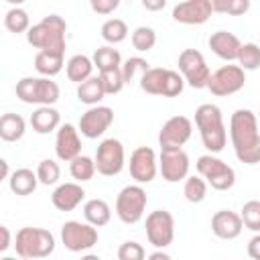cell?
I'll use <instances>...</instances> for the list:
<instances>
[{
	"label": "cell",
	"mask_w": 260,
	"mask_h": 260,
	"mask_svg": "<svg viewBox=\"0 0 260 260\" xmlns=\"http://www.w3.org/2000/svg\"><path fill=\"white\" fill-rule=\"evenodd\" d=\"M230 140L234 146V154L244 165L260 162V132H258V116L240 108L230 118Z\"/></svg>",
	"instance_id": "6da1fadb"
},
{
	"label": "cell",
	"mask_w": 260,
	"mask_h": 260,
	"mask_svg": "<svg viewBox=\"0 0 260 260\" xmlns=\"http://www.w3.org/2000/svg\"><path fill=\"white\" fill-rule=\"evenodd\" d=\"M195 126L199 130L203 146L209 154H217L228 144V130L223 124L221 110L215 104H201L195 110Z\"/></svg>",
	"instance_id": "7a4b0ae2"
},
{
	"label": "cell",
	"mask_w": 260,
	"mask_h": 260,
	"mask_svg": "<svg viewBox=\"0 0 260 260\" xmlns=\"http://www.w3.org/2000/svg\"><path fill=\"white\" fill-rule=\"evenodd\" d=\"M65 32L67 22L59 14H47L43 20L32 24L26 32L28 45H32L39 51H51V53H65Z\"/></svg>",
	"instance_id": "3957f363"
},
{
	"label": "cell",
	"mask_w": 260,
	"mask_h": 260,
	"mask_svg": "<svg viewBox=\"0 0 260 260\" xmlns=\"http://www.w3.org/2000/svg\"><path fill=\"white\" fill-rule=\"evenodd\" d=\"M55 236L45 228H20L14 238L16 254L24 260H43L55 252Z\"/></svg>",
	"instance_id": "277c9868"
},
{
	"label": "cell",
	"mask_w": 260,
	"mask_h": 260,
	"mask_svg": "<svg viewBox=\"0 0 260 260\" xmlns=\"http://www.w3.org/2000/svg\"><path fill=\"white\" fill-rule=\"evenodd\" d=\"M61 95V89L57 81L49 77H22L16 81V98L22 104H35V106H53L57 104Z\"/></svg>",
	"instance_id": "5b68a950"
},
{
	"label": "cell",
	"mask_w": 260,
	"mask_h": 260,
	"mask_svg": "<svg viewBox=\"0 0 260 260\" xmlns=\"http://www.w3.org/2000/svg\"><path fill=\"white\" fill-rule=\"evenodd\" d=\"M140 89L150 93V95H162V98H177L183 93L185 79L179 71L165 69V67H150L142 79H140Z\"/></svg>",
	"instance_id": "8992f818"
},
{
	"label": "cell",
	"mask_w": 260,
	"mask_h": 260,
	"mask_svg": "<svg viewBox=\"0 0 260 260\" xmlns=\"http://www.w3.org/2000/svg\"><path fill=\"white\" fill-rule=\"evenodd\" d=\"M199 177L215 191H230L236 185V171L215 154H201L195 162Z\"/></svg>",
	"instance_id": "52a82bcc"
},
{
	"label": "cell",
	"mask_w": 260,
	"mask_h": 260,
	"mask_svg": "<svg viewBox=\"0 0 260 260\" xmlns=\"http://www.w3.org/2000/svg\"><path fill=\"white\" fill-rule=\"evenodd\" d=\"M146 203L148 197L142 185H126L116 197V215L122 223L134 225L142 219L146 211Z\"/></svg>",
	"instance_id": "ba28073f"
},
{
	"label": "cell",
	"mask_w": 260,
	"mask_h": 260,
	"mask_svg": "<svg viewBox=\"0 0 260 260\" xmlns=\"http://www.w3.org/2000/svg\"><path fill=\"white\" fill-rule=\"evenodd\" d=\"M177 65H179V71H181V75H183V79H185V83L189 87H193V89L207 87L211 71H209V65H207V61H205L201 51H197V49H183L179 53Z\"/></svg>",
	"instance_id": "9c48e42d"
},
{
	"label": "cell",
	"mask_w": 260,
	"mask_h": 260,
	"mask_svg": "<svg viewBox=\"0 0 260 260\" xmlns=\"http://www.w3.org/2000/svg\"><path fill=\"white\" fill-rule=\"evenodd\" d=\"M144 230L148 244H152L156 250H165L175 240V217L167 209H154L146 215Z\"/></svg>",
	"instance_id": "30bf717a"
},
{
	"label": "cell",
	"mask_w": 260,
	"mask_h": 260,
	"mask_svg": "<svg viewBox=\"0 0 260 260\" xmlns=\"http://www.w3.org/2000/svg\"><path fill=\"white\" fill-rule=\"evenodd\" d=\"M95 169L104 177H116L122 173L126 154H124V144L118 138H104L98 148H95Z\"/></svg>",
	"instance_id": "8fae6325"
},
{
	"label": "cell",
	"mask_w": 260,
	"mask_h": 260,
	"mask_svg": "<svg viewBox=\"0 0 260 260\" xmlns=\"http://www.w3.org/2000/svg\"><path fill=\"white\" fill-rule=\"evenodd\" d=\"M61 244L69 252H87L98 244V228L87 221L69 219L61 225Z\"/></svg>",
	"instance_id": "7c38bea8"
},
{
	"label": "cell",
	"mask_w": 260,
	"mask_h": 260,
	"mask_svg": "<svg viewBox=\"0 0 260 260\" xmlns=\"http://www.w3.org/2000/svg\"><path fill=\"white\" fill-rule=\"evenodd\" d=\"M244 83H246V71L240 65H221L211 73L207 89L213 95L223 98V95L238 93L244 87Z\"/></svg>",
	"instance_id": "4fadbf2b"
},
{
	"label": "cell",
	"mask_w": 260,
	"mask_h": 260,
	"mask_svg": "<svg viewBox=\"0 0 260 260\" xmlns=\"http://www.w3.org/2000/svg\"><path fill=\"white\" fill-rule=\"evenodd\" d=\"M189 154L183 148H162L158 154V173L167 183H179L189 177Z\"/></svg>",
	"instance_id": "5bb4252c"
},
{
	"label": "cell",
	"mask_w": 260,
	"mask_h": 260,
	"mask_svg": "<svg viewBox=\"0 0 260 260\" xmlns=\"http://www.w3.org/2000/svg\"><path fill=\"white\" fill-rule=\"evenodd\" d=\"M130 177L136 181V185H146L152 183L156 173H158V158L156 152L150 146H138L130 154Z\"/></svg>",
	"instance_id": "9a60e30c"
},
{
	"label": "cell",
	"mask_w": 260,
	"mask_h": 260,
	"mask_svg": "<svg viewBox=\"0 0 260 260\" xmlns=\"http://www.w3.org/2000/svg\"><path fill=\"white\" fill-rule=\"evenodd\" d=\"M193 122L187 116H171L158 132V146L162 148H183V144L191 138Z\"/></svg>",
	"instance_id": "2e32d148"
},
{
	"label": "cell",
	"mask_w": 260,
	"mask_h": 260,
	"mask_svg": "<svg viewBox=\"0 0 260 260\" xmlns=\"http://www.w3.org/2000/svg\"><path fill=\"white\" fill-rule=\"evenodd\" d=\"M112 122H114V110L110 106H93L81 114L77 130L81 132V136L93 140L100 138L112 126Z\"/></svg>",
	"instance_id": "e0dca14e"
},
{
	"label": "cell",
	"mask_w": 260,
	"mask_h": 260,
	"mask_svg": "<svg viewBox=\"0 0 260 260\" xmlns=\"http://www.w3.org/2000/svg\"><path fill=\"white\" fill-rule=\"evenodd\" d=\"M173 20L181 24H203L213 14L211 0H185L173 6Z\"/></svg>",
	"instance_id": "ac0fdd59"
},
{
	"label": "cell",
	"mask_w": 260,
	"mask_h": 260,
	"mask_svg": "<svg viewBox=\"0 0 260 260\" xmlns=\"http://www.w3.org/2000/svg\"><path fill=\"white\" fill-rule=\"evenodd\" d=\"M55 154L59 160L71 162L81 154V138L79 130L73 124H61L55 132Z\"/></svg>",
	"instance_id": "d6986e66"
},
{
	"label": "cell",
	"mask_w": 260,
	"mask_h": 260,
	"mask_svg": "<svg viewBox=\"0 0 260 260\" xmlns=\"http://www.w3.org/2000/svg\"><path fill=\"white\" fill-rule=\"evenodd\" d=\"M244 230L240 213L232 209H219L211 215V232L219 240H236Z\"/></svg>",
	"instance_id": "ffe728a7"
},
{
	"label": "cell",
	"mask_w": 260,
	"mask_h": 260,
	"mask_svg": "<svg viewBox=\"0 0 260 260\" xmlns=\"http://www.w3.org/2000/svg\"><path fill=\"white\" fill-rule=\"evenodd\" d=\"M85 199V189L81 183H61L51 193V203L59 211H73Z\"/></svg>",
	"instance_id": "44dd1931"
},
{
	"label": "cell",
	"mask_w": 260,
	"mask_h": 260,
	"mask_svg": "<svg viewBox=\"0 0 260 260\" xmlns=\"http://www.w3.org/2000/svg\"><path fill=\"white\" fill-rule=\"evenodd\" d=\"M207 45L223 61H238V55H240V49H242L240 39L234 32H230V30H215V32H211Z\"/></svg>",
	"instance_id": "7402d4cb"
},
{
	"label": "cell",
	"mask_w": 260,
	"mask_h": 260,
	"mask_svg": "<svg viewBox=\"0 0 260 260\" xmlns=\"http://www.w3.org/2000/svg\"><path fill=\"white\" fill-rule=\"evenodd\" d=\"M30 126L37 134H51L57 132L61 126V114L53 106H41L30 114Z\"/></svg>",
	"instance_id": "603a6c76"
},
{
	"label": "cell",
	"mask_w": 260,
	"mask_h": 260,
	"mask_svg": "<svg viewBox=\"0 0 260 260\" xmlns=\"http://www.w3.org/2000/svg\"><path fill=\"white\" fill-rule=\"evenodd\" d=\"M65 63V53H51V51H39L35 55V69L41 77H55L61 73Z\"/></svg>",
	"instance_id": "cb8c5ba5"
},
{
	"label": "cell",
	"mask_w": 260,
	"mask_h": 260,
	"mask_svg": "<svg viewBox=\"0 0 260 260\" xmlns=\"http://www.w3.org/2000/svg\"><path fill=\"white\" fill-rule=\"evenodd\" d=\"M8 187H10L12 193H16V195H20V197H26V195H30V193L37 191V187H39V177H37V173H32L30 169L22 167V169L12 171V175H10V179H8Z\"/></svg>",
	"instance_id": "d4e9b609"
},
{
	"label": "cell",
	"mask_w": 260,
	"mask_h": 260,
	"mask_svg": "<svg viewBox=\"0 0 260 260\" xmlns=\"http://www.w3.org/2000/svg\"><path fill=\"white\" fill-rule=\"evenodd\" d=\"M93 61L87 57V55H73L69 57L67 65H65V73H67V79L73 81V83H83L87 81L89 77H93Z\"/></svg>",
	"instance_id": "484cf974"
},
{
	"label": "cell",
	"mask_w": 260,
	"mask_h": 260,
	"mask_svg": "<svg viewBox=\"0 0 260 260\" xmlns=\"http://www.w3.org/2000/svg\"><path fill=\"white\" fill-rule=\"evenodd\" d=\"M83 217L87 223H91L93 228H102L106 223H110L112 219V209L110 205L100 199V197H93V199H87L83 203Z\"/></svg>",
	"instance_id": "4316f807"
},
{
	"label": "cell",
	"mask_w": 260,
	"mask_h": 260,
	"mask_svg": "<svg viewBox=\"0 0 260 260\" xmlns=\"http://www.w3.org/2000/svg\"><path fill=\"white\" fill-rule=\"evenodd\" d=\"M24 132H26V122L20 114H14V112L2 114V118H0V138L4 142H16L24 136Z\"/></svg>",
	"instance_id": "83f0119b"
},
{
	"label": "cell",
	"mask_w": 260,
	"mask_h": 260,
	"mask_svg": "<svg viewBox=\"0 0 260 260\" xmlns=\"http://www.w3.org/2000/svg\"><path fill=\"white\" fill-rule=\"evenodd\" d=\"M106 98V91H104V85H102V79L100 75H93L89 77L87 81L79 83L77 85V100L89 108L93 106H100V102Z\"/></svg>",
	"instance_id": "f1b7e54d"
},
{
	"label": "cell",
	"mask_w": 260,
	"mask_h": 260,
	"mask_svg": "<svg viewBox=\"0 0 260 260\" xmlns=\"http://www.w3.org/2000/svg\"><path fill=\"white\" fill-rule=\"evenodd\" d=\"M91 61H93V65L98 67V71H106V69L122 67V55H120V51L114 49L112 45H104V47L95 49Z\"/></svg>",
	"instance_id": "f546056e"
},
{
	"label": "cell",
	"mask_w": 260,
	"mask_h": 260,
	"mask_svg": "<svg viewBox=\"0 0 260 260\" xmlns=\"http://www.w3.org/2000/svg\"><path fill=\"white\" fill-rule=\"evenodd\" d=\"M100 32H102V39L108 45H118V43L126 41V37H128V24L122 18H108L102 24Z\"/></svg>",
	"instance_id": "4dcf8cb0"
},
{
	"label": "cell",
	"mask_w": 260,
	"mask_h": 260,
	"mask_svg": "<svg viewBox=\"0 0 260 260\" xmlns=\"http://www.w3.org/2000/svg\"><path fill=\"white\" fill-rule=\"evenodd\" d=\"M95 160L85 156V154H79L77 158H73L69 162V173L71 177L75 179V183H85V181H91L93 175H95Z\"/></svg>",
	"instance_id": "1f68e13d"
},
{
	"label": "cell",
	"mask_w": 260,
	"mask_h": 260,
	"mask_svg": "<svg viewBox=\"0 0 260 260\" xmlns=\"http://www.w3.org/2000/svg\"><path fill=\"white\" fill-rule=\"evenodd\" d=\"M183 195L189 203H201L207 197V183L199 175H189L183 185Z\"/></svg>",
	"instance_id": "d6a6232c"
},
{
	"label": "cell",
	"mask_w": 260,
	"mask_h": 260,
	"mask_svg": "<svg viewBox=\"0 0 260 260\" xmlns=\"http://www.w3.org/2000/svg\"><path fill=\"white\" fill-rule=\"evenodd\" d=\"M4 26L14 32V35H20V32H28L30 28V18H28V12L24 8H10L6 14H4Z\"/></svg>",
	"instance_id": "836d02e7"
},
{
	"label": "cell",
	"mask_w": 260,
	"mask_h": 260,
	"mask_svg": "<svg viewBox=\"0 0 260 260\" xmlns=\"http://www.w3.org/2000/svg\"><path fill=\"white\" fill-rule=\"evenodd\" d=\"M130 41H132V47L140 53H148L154 45H156V32L152 26H136L130 35Z\"/></svg>",
	"instance_id": "e575fe53"
},
{
	"label": "cell",
	"mask_w": 260,
	"mask_h": 260,
	"mask_svg": "<svg viewBox=\"0 0 260 260\" xmlns=\"http://www.w3.org/2000/svg\"><path fill=\"white\" fill-rule=\"evenodd\" d=\"M37 177H39V183L41 185H57L59 179H61V167L55 158H43L37 167Z\"/></svg>",
	"instance_id": "d590c367"
},
{
	"label": "cell",
	"mask_w": 260,
	"mask_h": 260,
	"mask_svg": "<svg viewBox=\"0 0 260 260\" xmlns=\"http://www.w3.org/2000/svg\"><path fill=\"white\" fill-rule=\"evenodd\" d=\"M148 69H150V63H148L146 59H142V57H130V59H126V61L122 63L124 81H126V83H132L134 79H138V83H140L142 75H144Z\"/></svg>",
	"instance_id": "8d00e7d4"
},
{
	"label": "cell",
	"mask_w": 260,
	"mask_h": 260,
	"mask_svg": "<svg viewBox=\"0 0 260 260\" xmlns=\"http://www.w3.org/2000/svg\"><path fill=\"white\" fill-rule=\"evenodd\" d=\"M240 217H242L244 228H248L254 234H260V201L258 199L246 201L240 209Z\"/></svg>",
	"instance_id": "74e56055"
},
{
	"label": "cell",
	"mask_w": 260,
	"mask_h": 260,
	"mask_svg": "<svg viewBox=\"0 0 260 260\" xmlns=\"http://www.w3.org/2000/svg\"><path fill=\"white\" fill-rule=\"evenodd\" d=\"M244 71H254L260 67V47L256 43H242L238 61H236Z\"/></svg>",
	"instance_id": "f35d334b"
},
{
	"label": "cell",
	"mask_w": 260,
	"mask_h": 260,
	"mask_svg": "<svg viewBox=\"0 0 260 260\" xmlns=\"http://www.w3.org/2000/svg\"><path fill=\"white\" fill-rule=\"evenodd\" d=\"M100 79H102V85H104L106 95H116V93H120L122 87L126 85L124 75H122V67L100 71Z\"/></svg>",
	"instance_id": "ab89813d"
},
{
	"label": "cell",
	"mask_w": 260,
	"mask_h": 260,
	"mask_svg": "<svg viewBox=\"0 0 260 260\" xmlns=\"http://www.w3.org/2000/svg\"><path fill=\"white\" fill-rule=\"evenodd\" d=\"M213 12H225L232 16H240L250 10V0H211Z\"/></svg>",
	"instance_id": "60d3db41"
},
{
	"label": "cell",
	"mask_w": 260,
	"mask_h": 260,
	"mask_svg": "<svg viewBox=\"0 0 260 260\" xmlns=\"http://www.w3.org/2000/svg\"><path fill=\"white\" fill-rule=\"evenodd\" d=\"M118 260H146V250L142 244L128 240L124 244H120L118 248Z\"/></svg>",
	"instance_id": "b9f144b4"
},
{
	"label": "cell",
	"mask_w": 260,
	"mask_h": 260,
	"mask_svg": "<svg viewBox=\"0 0 260 260\" xmlns=\"http://www.w3.org/2000/svg\"><path fill=\"white\" fill-rule=\"evenodd\" d=\"M89 6L98 14H110L120 6V0H91Z\"/></svg>",
	"instance_id": "7bdbcfd3"
},
{
	"label": "cell",
	"mask_w": 260,
	"mask_h": 260,
	"mask_svg": "<svg viewBox=\"0 0 260 260\" xmlns=\"http://www.w3.org/2000/svg\"><path fill=\"white\" fill-rule=\"evenodd\" d=\"M246 250H248V256H250L252 260H260V234H254V236L250 238Z\"/></svg>",
	"instance_id": "ee69618b"
},
{
	"label": "cell",
	"mask_w": 260,
	"mask_h": 260,
	"mask_svg": "<svg viewBox=\"0 0 260 260\" xmlns=\"http://www.w3.org/2000/svg\"><path fill=\"white\" fill-rule=\"evenodd\" d=\"M142 6L146 10H162L167 6V0H142Z\"/></svg>",
	"instance_id": "f6af8a7d"
},
{
	"label": "cell",
	"mask_w": 260,
	"mask_h": 260,
	"mask_svg": "<svg viewBox=\"0 0 260 260\" xmlns=\"http://www.w3.org/2000/svg\"><path fill=\"white\" fill-rule=\"evenodd\" d=\"M0 232H2V244H0V250L6 252L10 248V230L6 225H0Z\"/></svg>",
	"instance_id": "bcb514c9"
},
{
	"label": "cell",
	"mask_w": 260,
	"mask_h": 260,
	"mask_svg": "<svg viewBox=\"0 0 260 260\" xmlns=\"http://www.w3.org/2000/svg\"><path fill=\"white\" fill-rule=\"evenodd\" d=\"M146 260H173V258L167 252H162V250H154L152 254L146 256Z\"/></svg>",
	"instance_id": "7dc6e473"
},
{
	"label": "cell",
	"mask_w": 260,
	"mask_h": 260,
	"mask_svg": "<svg viewBox=\"0 0 260 260\" xmlns=\"http://www.w3.org/2000/svg\"><path fill=\"white\" fill-rule=\"evenodd\" d=\"M0 167H2V179H6V181H8V179H10V175H12V173H10V169H8V160H6V158H0Z\"/></svg>",
	"instance_id": "c3c4849f"
},
{
	"label": "cell",
	"mask_w": 260,
	"mask_h": 260,
	"mask_svg": "<svg viewBox=\"0 0 260 260\" xmlns=\"http://www.w3.org/2000/svg\"><path fill=\"white\" fill-rule=\"evenodd\" d=\"M81 260H102V258H100L98 254H83Z\"/></svg>",
	"instance_id": "681fc988"
},
{
	"label": "cell",
	"mask_w": 260,
	"mask_h": 260,
	"mask_svg": "<svg viewBox=\"0 0 260 260\" xmlns=\"http://www.w3.org/2000/svg\"><path fill=\"white\" fill-rule=\"evenodd\" d=\"M2 260H16V258H12V256H4Z\"/></svg>",
	"instance_id": "f907efd6"
},
{
	"label": "cell",
	"mask_w": 260,
	"mask_h": 260,
	"mask_svg": "<svg viewBox=\"0 0 260 260\" xmlns=\"http://www.w3.org/2000/svg\"><path fill=\"white\" fill-rule=\"evenodd\" d=\"M256 116H258V120H260V112H258V114H256Z\"/></svg>",
	"instance_id": "816d5d0a"
}]
</instances>
